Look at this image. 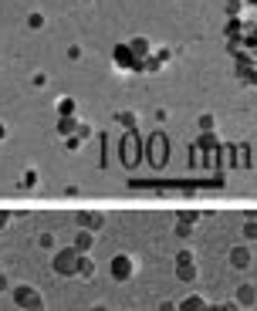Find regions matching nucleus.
I'll return each mask as SVG.
<instances>
[{"mask_svg": "<svg viewBox=\"0 0 257 311\" xmlns=\"http://www.w3.org/2000/svg\"><path fill=\"white\" fill-rule=\"evenodd\" d=\"M14 298H17V304H21L24 311H41V298H37V291H34V288H17V291H14Z\"/></svg>", "mask_w": 257, "mask_h": 311, "instance_id": "nucleus-1", "label": "nucleus"}, {"mask_svg": "<svg viewBox=\"0 0 257 311\" xmlns=\"http://www.w3.org/2000/svg\"><path fill=\"white\" fill-rule=\"evenodd\" d=\"M78 257H81L78 250H65V254L55 257V267L61 274H75V271H78Z\"/></svg>", "mask_w": 257, "mask_h": 311, "instance_id": "nucleus-2", "label": "nucleus"}, {"mask_svg": "<svg viewBox=\"0 0 257 311\" xmlns=\"http://www.w3.org/2000/svg\"><path fill=\"white\" fill-rule=\"evenodd\" d=\"M132 261H129V257H115V261H112V274H115V278H119V281H125V278H129V274H132Z\"/></svg>", "mask_w": 257, "mask_h": 311, "instance_id": "nucleus-3", "label": "nucleus"}, {"mask_svg": "<svg viewBox=\"0 0 257 311\" xmlns=\"http://www.w3.org/2000/svg\"><path fill=\"white\" fill-rule=\"evenodd\" d=\"M183 311H207V304H203V298H186L183 301Z\"/></svg>", "mask_w": 257, "mask_h": 311, "instance_id": "nucleus-4", "label": "nucleus"}, {"mask_svg": "<svg viewBox=\"0 0 257 311\" xmlns=\"http://www.w3.org/2000/svg\"><path fill=\"white\" fill-rule=\"evenodd\" d=\"M81 220H85V227H91V230H98V227H101V217H98V213H85V217H81Z\"/></svg>", "mask_w": 257, "mask_h": 311, "instance_id": "nucleus-5", "label": "nucleus"}, {"mask_svg": "<svg viewBox=\"0 0 257 311\" xmlns=\"http://www.w3.org/2000/svg\"><path fill=\"white\" fill-rule=\"evenodd\" d=\"M237 298H240V304H250V301H254V288H240Z\"/></svg>", "mask_w": 257, "mask_h": 311, "instance_id": "nucleus-6", "label": "nucleus"}, {"mask_svg": "<svg viewBox=\"0 0 257 311\" xmlns=\"http://www.w3.org/2000/svg\"><path fill=\"white\" fill-rule=\"evenodd\" d=\"M88 247H91V237H88V233H78V254H81V250H88Z\"/></svg>", "mask_w": 257, "mask_h": 311, "instance_id": "nucleus-7", "label": "nucleus"}, {"mask_svg": "<svg viewBox=\"0 0 257 311\" xmlns=\"http://www.w3.org/2000/svg\"><path fill=\"white\" fill-rule=\"evenodd\" d=\"M4 288H7V281H4V274H0V291H4Z\"/></svg>", "mask_w": 257, "mask_h": 311, "instance_id": "nucleus-8", "label": "nucleus"}]
</instances>
